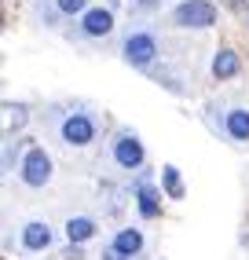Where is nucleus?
<instances>
[{"instance_id": "ddd939ff", "label": "nucleus", "mask_w": 249, "mask_h": 260, "mask_svg": "<svg viewBox=\"0 0 249 260\" xmlns=\"http://www.w3.org/2000/svg\"><path fill=\"white\" fill-rule=\"evenodd\" d=\"M162 187H165L169 198H176V202L183 198V180H180V169H176V165H165L162 169Z\"/></svg>"}, {"instance_id": "6e6552de", "label": "nucleus", "mask_w": 249, "mask_h": 260, "mask_svg": "<svg viewBox=\"0 0 249 260\" xmlns=\"http://www.w3.org/2000/svg\"><path fill=\"white\" fill-rule=\"evenodd\" d=\"M110 249H117V253H124V256H136L139 249H143V235H139L136 228H124V231H117V238H114Z\"/></svg>"}, {"instance_id": "4468645a", "label": "nucleus", "mask_w": 249, "mask_h": 260, "mask_svg": "<svg viewBox=\"0 0 249 260\" xmlns=\"http://www.w3.org/2000/svg\"><path fill=\"white\" fill-rule=\"evenodd\" d=\"M55 4H59V11H63V15H77V11H84L88 0H55Z\"/></svg>"}, {"instance_id": "f257e3e1", "label": "nucleus", "mask_w": 249, "mask_h": 260, "mask_svg": "<svg viewBox=\"0 0 249 260\" xmlns=\"http://www.w3.org/2000/svg\"><path fill=\"white\" fill-rule=\"evenodd\" d=\"M172 22L176 26H183V29H205V26H212L216 22V8L209 4V0H183L180 8L172 11Z\"/></svg>"}, {"instance_id": "39448f33", "label": "nucleus", "mask_w": 249, "mask_h": 260, "mask_svg": "<svg viewBox=\"0 0 249 260\" xmlns=\"http://www.w3.org/2000/svg\"><path fill=\"white\" fill-rule=\"evenodd\" d=\"M114 161L121 169H139L143 165V143H139L132 132H121L114 140Z\"/></svg>"}, {"instance_id": "2eb2a0df", "label": "nucleus", "mask_w": 249, "mask_h": 260, "mask_svg": "<svg viewBox=\"0 0 249 260\" xmlns=\"http://www.w3.org/2000/svg\"><path fill=\"white\" fill-rule=\"evenodd\" d=\"M103 260H132V256H124V253H117V249H106Z\"/></svg>"}, {"instance_id": "0eeeda50", "label": "nucleus", "mask_w": 249, "mask_h": 260, "mask_svg": "<svg viewBox=\"0 0 249 260\" xmlns=\"http://www.w3.org/2000/svg\"><path fill=\"white\" fill-rule=\"evenodd\" d=\"M22 246L26 249H48L51 246V228L41 223V220H29L22 228Z\"/></svg>"}, {"instance_id": "423d86ee", "label": "nucleus", "mask_w": 249, "mask_h": 260, "mask_svg": "<svg viewBox=\"0 0 249 260\" xmlns=\"http://www.w3.org/2000/svg\"><path fill=\"white\" fill-rule=\"evenodd\" d=\"M81 26H84L88 37H106L114 29V15H110V8H92V11H84Z\"/></svg>"}, {"instance_id": "1a4fd4ad", "label": "nucleus", "mask_w": 249, "mask_h": 260, "mask_svg": "<svg viewBox=\"0 0 249 260\" xmlns=\"http://www.w3.org/2000/svg\"><path fill=\"white\" fill-rule=\"evenodd\" d=\"M235 74H238V55H235V51H227V48H220L216 59H212V77L227 81V77H235Z\"/></svg>"}, {"instance_id": "f8f14e48", "label": "nucleus", "mask_w": 249, "mask_h": 260, "mask_svg": "<svg viewBox=\"0 0 249 260\" xmlns=\"http://www.w3.org/2000/svg\"><path fill=\"white\" fill-rule=\"evenodd\" d=\"M227 136L231 140H249V110H231L227 114Z\"/></svg>"}, {"instance_id": "7ed1b4c3", "label": "nucleus", "mask_w": 249, "mask_h": 260, "mask_svg": "<svg viewBox=\"0 0 249 260\" xmlns=\"http://www.w3.org/2000/svg\"><path fill=\"white\" fill-rule=\"evenodd\" d=\"M124 62L129 66H147V62H154V55H158V41L150 37V33H132L129 41H124Z\"/></svg>"}, {"instance_id": "9b49d317", "label": "nucleus", "mask_w": 249, "mask_h": 260, "mask_svg": "<svg viewBox=\"0 0 249 260\" xmlns=\"http://www.w3.org/2000/svg\"><path fill=\"white\" fill-rule=\"evenodd\" d=\"M136 198H139V213H143L147 220L162 213V202H158V190H154L150 183H139V190H136Z\"/></svg>"}, {"instance_id": "f03ea898", "label": "nucleus", "mask_w": 249, "mask_h": 260, "mask_svg": "<svg viewBox=\"0 0 249 260\" xmlns=\"http://www.w3.org/2000/svg\"><path fill=\"white\" fill-rule=\"evenodd\" d=\"M48 180H51V158L41 147H33L22 158V183L26 187H44Z\"/></svg>"}, {"instance_id": "9d476101", "label": "nucleus", "mask_w": 249, "mask_h": 260, "mask_svg": "<svg viewBox=\"0 0 249 260\" xmlns=\"http://www.w3.org/2000/svg\"><path fill=\"white\" fill-rule=\"evenodd\" d=\"M92 235H96V220H88V216H74L66 223V238L74 242V246H77V242H88Z\"/></svg>"}, {"instance_id": "20e7f679", "label": "nucleus", "mask_w": 249, "mask_h": 260, "mask_svg": "<svg viewBox=\"0 0 249 260\" xmlns=\"http://www.w3.org/2000/svg\"><path fill=\"white\" fill-rule=\"evenodd\" d=\"M63 140L70 147H84V143H92L96 140V121L88 117V114H70L63 121Z\"/></svg>"}]
</instances>
